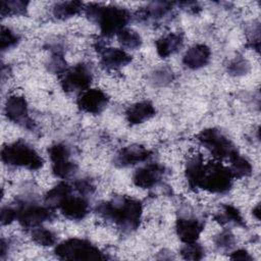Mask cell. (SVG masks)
Returning <instances> with one entry per match:
<instances>
[{
  "label": "cell",
  "instance_id": "obj_10",
  "mask_svg": "<svg viewBox=\"0 0 261 261\" xmlns=\"http://www.w3.org/2000/svg\"><path fill=\"white\" fill-rule=\"evenodd\" d=\"M6 117L17 124H21L27 128H34V123L29 116L28 103L24 97L12 95L7 98L4 106Z\"/></svg>",
  "mask_w": 261,
  "mask_h": 261
},
{
  "label": "cell",
  "instance_id": "obj_34",
  "mask_svg": "<svg viewBox=\"0 0 261 261\" xmlns=\"http://www.w3.org/2000/svg\"><path fill=\"white\" fill-rule=\"evenodd\" d=\"M48 68L51 72H54V73H57L60 75L67 69L65 60L63 59L62 55L59 52H56L52 55V57L48 63Z\"/></svg>",
  "mask_w": 261,
  "mask_h": 261
},
{
  "label": "cell",
  "instance_id": "obj_32",
  "mask_svg": "<svg viewBox=\"0 0 261 261\" xmlns=\"http://www.w3.org/2000/svg\"><path fill=\"white\" fill-rule=\"evenodd\" d=\"M249 62L242 57H236L228 65V71L233 75L246 74L249 71Z\"/></svg>",
  "mask_w": 261,
  "mask_h": 261
},
{
  "label": "cell",
  "instance_id": "obj_33",
  "mask_svg": "<svg viewBox=\"0 0 261 261\" xmlns=\"http://www.w3.org/2000/svg\"><path fill=\"white\" fill-rule=\"evenodd\" d=\"M215 245L219 250H230L234 244V237L229 230L220 232L215 238Z\"/></svg>",
  "mask_w": 261,
  "mask_h": 261
},
{
  "label": "cell",
  "instance_id": "obj_28",
  "mask_svg": "<svg viewBox=\"0 0 261 261\" xmlns=\"http://www.w3.org/2000/svg\"><path fill=\"white\" fill-rule=\"evenodd\" d=\"M48 154L51 163L67 160L70 157V149L63 143H56L49 147Z\"/></svg>",
  "mask_w": 261,
  "mask_h": 261
},
{
  "label": "cell",
  "instance_id": "obj_8",
  "mask_svg": "<svg viewBox=\"0 0 261 261\" xmlns=\"http://www.w3.org/2000/svg\"><path fill=\"white\" fill-rule=\"evenodd\" d=\"M94 79L93 68L89 63L81 62L67 68L60 75V85L66 93H82L89 89Z\"/></svg>",
  "mask_w": 261,
  "mask_h": 261
},
{
  "label": "cell",
  "instance_id": "obj_18",
  "mask_svg": "<svg viewBox=\"0 0 261 261\" xmlns=\"http://www.w3.org/2000/svg\"><path fill=\"white\" fill-rule=\"evenodd\" d=\"M155 113L156 109L150 101H141L126 109L125 117L130 124H140L152 118Z\"/></svg>",
  "mask_w": 261,
  "mask_h": 261
},
{
  "label": "cell",
  "instance_id": "obj_23",
  "mask_svg": "<svg viewBox=\"0 0 261 261\" xmlns=\"http://www.w3.org/2000/svg\"><path fill=\"white\" fill-rule=\"evenodd\" d=\"M229 161H230L229 169L234 178L246 177L252 173V165L240 153H237L236 155H233L229 159Z\"/></svg>",
  "mask_w": 261,
  "mask_h": 261
},
{
  "label": "cell",
  "instance_id": "obj_17",
  "mask_svg": "<svg viewBox=\"0 0 261 261\" xmlns=\"http://www.w3.org/2000/svg\"><path fill=\"white\" fill-rule=\"evenodd\" d=\"M211 58V50L204 44H196L185 53L182 63L191 69H199L206 66Z\"/></svg>",
  "mask_w": 261,
  "mask_h": 261
},
{
  "label": "cell",
  "instance_id": "obj_27",
  "mask_svg": "<svg viewBox=\"0 0 261 261\" xmlns=\"http://www.w3.org/2000/svg\"><path fill=\"white\" fill-rule=\"evenodd\" d=\"M51 164H52L53 174L56 177H59V178H62V179H66V178L72 176L77 170L76 164L73 163L72 161H70L69 159L59 161V162H55V163H51Z\"/></svg>",
  "mask_w": 261,
  "mask_h": 261
},
{
  "label": "cell",
  "instance_id": "obj_30",
  "mask_svg": "<svg viewBox=\"0 0 261 261\" xmlns=\"http://www.w3.org/2000/svg\"><path fill=\"white\" fill-rule=\"evenodd\" d=\"M180 255L187 260H200L204 256V249L201 245L195 243L185 244L180 250Z\"/></svg>",
  "mask_w": 261,
  "mask_h": 261
},
{
  "label": "cell",
  "instance_id": "obj_25",
  "mask_svg": "<svg viewBox=\"0 0 261 261\" xmlns=\"http://www.w3.org/2000/svg\"><path fill=\"white\" fill-rule=\"evenodd\" d=\"M117 39L119 44L126 49L135 50L138 49L142 45V39L141 36L132 29H124L122 30L118 35Z\"/></svg>",
  "mask_w": 261,
  "mask_h": 261
},
{
  "label": "cell",
  "instance_id": "obj_9",
  "mask_svg": "<svg viewBox=\"0 0 261 261\" xmlns=\"http://www.w3.org/2000/svg\"><path fill=\"white\" fill-rule=\"evenodd\" d=\"M55 216L54 208L36 204V203H21L16 208V220L24 228L33 229L40 226L43 222L53 219Z\"/></svg>",
  "mask_w": 261,
  "mask_h": 261
},
{
  "label": "cell",
  "instance_id": "obj_14",
  "mask_svg": "<svg viewBox=\"0 0 261 261\" xmlns=\"http://www.w3.org/2000/svg\"><path fill=\"white\" fill-rule=\"evenodd\" d=\"M152 152L141 145H129L120 149L115 157L114 164L118 167H128L151 158Z\"/></svg>",
  "mask_w": 261,
  "mask_h": 261
},
{
  "label": "cell",
  "instance_id": "obj_15",
  "mask_svg": "<svg viewBox=\"0 0 261 261\" xmlns=\"http://www.w3.org/2000/svg\"><path fill=\"white\" fill-rule=\"evenodd\" d=\"M100 54V63L107 69H118L132 61V56L122 49L104 47L101 44L96 45Z\"/></svg>",
  "mask_w": 261,
  "mask_h": 261
},
{
  "label": "cell",
  "instance_id": "obj_12",
  "mask_svg": "<svg viewBox=\"0 0 261 261\" xmlns=\"http://www.w3.org/2000/svg\"><path fill=\"white\" fill-rule=\"evenodd\" d=\"M108 96L99 89H88L79 94L76 99L77 107L90 114L101 113L108 105Z\"/></svg>",
  "mask_w": 261,
  "mask_h": 261
},
{
  "label": "cell",
  "instance_id": "obj_36",
  "mask_svg": "<svg viewBox=\"0 0 261 261\" xmlns=\"http://www.w3.org/2000/svg\"><path fill=\"white\" fill-rule=\"evenodd\" d=\"M14 219H16V208H12V207H9V206L2 207V209H1V223H2V225L9 224Z\"/></svg>",
  "mask_w": 261,
  "mask_h": 261
},
{
  "label": "cell",
  "instance_id": "obj_19",
  "mask_svg": "<svg viewBox=\"0 0 261 261\" xmlns=\"http://www.w3.org/2000/svg\"><path fill=\"white\" fill-rule=\"evenodd\" d=\"M156 51L161 58H167L176 53L184 44V37L181 34L170 33L156 41Z\"/></svg>",
  "mask_w": 261,
  "mask_h": 261
},
{
  "label": "cell",
  "instance_id": "obj_29",
  "mask_svg": "<svg viewBox=\"0 0 261 261\" xmlns=\"http://www.w3.org/2000/svg\"><path fill=\"white\" fill-rule=\"evenodd\" d=\"M173 80V72L168 66H161L151 74V82L156 86H166Z\"/></svg>",
  "mask_w": 261,
  "mask_h": 261
},
{
  "label": "cell",
  "instance_id": "obj_16",
  "mask_svg": "<svg viewBox=\"0 0 261 261\" xmlns=\"http://www.w3.org/2000/svg\"><path fill=\"white\" fill-rule=\"evenodd\" d=\"M203 228L204 223L193 217H179L175 223L176 234L185 244L195 243L199 239Z\"/></svg>",
  "mask_w": 261,
  "mask_h": 261
},
{
  "label": "cell",
  "instance_id": "obj_1",
  "mask_svg": "<svg viewBox=\"0 0 261 261\" xmlns=\"http://www.w3.org/2000/svg\"><path fill=\"white\" fill-rule=\"evenodd\" d=\"M96 213L105 220L114 223L124 232L136 230L141 222L143 205L134 198L118 196L96 207Z\"/></svg>",
  "mask_w": 261,
  "mask_h": 261
},
{
  "label": "cell",
  "instance_id": "obj_2",
  "mask_svg": "<svg viewBox=\"0 0 261 261\" xmlns=\"http://www.w3.org/2000/svg\"><path fill=\"white\" fill-rule=\"evenodd\" d=\"M73 186L67 182H60L51 189L45 196V202L52 208H57L60 212L71 220L84 219L90 211L87 197L72 194Z\"/></svg>",
  "mask_w": 261,
  "mask_h": 261
},
{
  "label": "cell",
  "instance_id": "obj_35",
  "mask_svg": "<svg viewBox=\"0 0 261 261\" xmlns=\"http://www.w3.org/2000/svg\"><path fill=\"white\" fill-rule=\"evenodd\" d=\"M73 189L82 196H89L92 195L95 191V187L92 184L91 180L83 178V179H79L76 181H74L73 184Z\"/></svg>",
  "mask_w": 261,
  "mask_h": 261
},
{
  "label": "cell",
  "instance_id": "obj_21",
  "mask_svg": "<svg viewBox=\"0 0 261 261\" xmlns=\"http://www.w3.org/2000/svg\"><path fill=\"white\" fill-rule=\"evenodd\" d=\"M84 9L85 5L81 1H63L54 5L53 15L57 19H67L76 15Z\"/></svg>",
  "mask_w": 261,
  "mask_h": 261
},
{
  "label": "cell",
  "instance_id": "obj_31",
  "mask_svg": "<svg viewBox=\"0 0 261 261\" xmlns=\"http://www.w3.org/2000/svg\"><path fill=\"white\" fill-rule=\"evenodd\" d=\"M19 41L18 35L12 32L9 28L2 25L1 28V38H0V48L1 51L8 50L14 47Z\"/></svg>",
  "mask_w": 261,
  "mask_h": 261
},
{
  "label": "cell",
  "instance_id": "obj_13",
  "mask_svg": "<svg viewBox=\"0 0 261 261\" xmlns=\"http://www.w3.org/2000/svg\"><path fill=\"white\" fill-rule=\"evenodd\" d=\"M165 167L159 163H149L138 168L134 175V184L142 189H151L157 186L163 178Z\"/></svg>",
  "mask_w": 261,
  "mask_h": 261
},
{
  "label": "cell",
  "instance_id": "obj_11",
  "mask_svg": "<svg viewBox=\"0 0 261 261\" xmlns=\"http://www.w3.org/2000/svg\"><path fill=\"white\" fill-rule=\"evenodd\" d=\"M174 3L167 1H155L149 3L146 7L142 8L137 18L140 21L147 23H159L168 20L173 14Z\"/></svg>",
  "mask_w": 261,
  "mask_h": 261
},
{
  "label": "cell",
  "instance_id": "obj_26",
  "mask_svg": "<svg viewBox=\"0 0 261 261\" xmlns=\"http://www.w3.org/2000/svg\"><path fill=\"white\" fill-rule=\"evenodd\" d=\"M29 2L21 0H2L1 1V16L8 15H21L27 11Z\"/></svg>",
  "mask_w": 261,
  "mask_h": 261
},
{
  "label": "cell",
  "instance_id": "obj_37",
  "mask_svg": "<svg viewBox=\"0 0 261 261\" xmlns=\"http://www.w3.org/2000/svg\"><path fill=\"white\" fill-rule=\"evenodd\" d=\"M230 259L232 260H241V261H252V257L251 255L246 251V250H243V249H240V250H237L234 252L231 253V255L229 256Z\"/></svg>",
  "mask_w": 261,
  "mask_h": 261
},
{
  "label": "cell",
  "instance_id": "obj_7",
  "mask_svg": "<svg viewBox=\"0 0 261 261\" xmlns=\"http://www.w3.org/2000/svg\"><path fill=\"white\" fill-rule=\"evenodd\" d=\"M198 141L218 160L230 159L238 152L232 142L217 128L203 129L198 136Z\"/></svg>",
  "mask_w": 261,
  "mask_h": 261
},
{
  "label": "cell",
  "instance_id": "obj_3",
  "mask_svg": "<svg viewBox=\"0 0 261 261\" xmlns=\"http://www.w3.org/2000/svg\"><path fill=\"white\" fill-rule=\"evenodd\" d=\"M84 10L88 18L99 25L101 35L106 38L117 36L125 29L132 17L126 8L115 5L90 3Z\"/></svg>",
  "mask_w": 261,
  "mask_h": 261
},
{
  "label": "cell",
  "instance_id": "obj_22",
  "mask_svg": "<svg viewBox=\"0 0 261 261\" xmlns=\"http://www.w3.org/2000/svg\"><path fill=\"white\" fill-rule=\"evenodd\" d=\"M215 219L221 224H234L245 225L244 219L239 210L231 205H223L221 212L215 215Z\"/></svg>",
  "mask_w": 261,
  "mask_h": 261
},
{
  "label": "cell",
  "instance_id": "obj_4",
  "mask_svg": "<svg viewBox=\"0 0 261 261\" xmlns=\"http://www.w3.org/2000/svg\"><path fill=\"white\" fill-rule=\"evenodd\" d=\"M1 160L8 166L38 170L43 166V158L27 142L18 140L1 149Z\"/></svg>",
  "mask_w": 261,
  "mask_h": 261
},
{
  "label": "cell",
  "instance_id": "obj_5",
  "mask_svg": "<svg viewBox=\"0 0 261 261\" xmlns=\"http://www.w3.org/2000/svg\"><path fill=\"white\" fill-rule=\"evenodd\" d=\"M233 175L229 167L219 161L204 163L197 189H202L213 194L227 193L233 184Z\"/></svg>",
  "mask_w": 261,
  "mask_h": 261
},
{
  "label": "cell",
  "instance_id": "obj_38",
  "mask_svg": "<svg viewBox=\"0 0 261 261\" xmlns=\"http://www.w3.org/2000/svg\"><path fill=\"white\" fill-rule=\"evenodd\" d=\"M258 211H259V205H257L256 208H255V210H254V214H256V217H257V218H259V212H258Z\"/></svg>",
  "mask_w": 261,
  "mask_h": 261
},
{
  "label": "cell",
  "instance_id": "obj_24",
  "mask_svg": "<svg viewBox=\"0 0 261 261\" xmlns=\"http://www.w3.org/2000/svg\"><path fill=\"white\" fill-rule=\"evenodd\" d=\"M31 236L36 244L44 247H51L57 242L56 234L52 230L42 227L41 225L33 228Z\"/></svg>",
  "mask_w": 261,
  "mask_h": 261
},
{
  "label": "cell",
  "instance_id": "obj_20",
  "mask_svg": "<svg viewBox=\"0 0 261 261\" xmlns=\"http://www.w3.org/2000/svg\"><path fill=\"white\" fill-rule=\"evenodd\" d=\"M204 159L202 155H194L187 163L186 166V178L191 189H197L201 177L202 169L204 166Z\"/></svg>",
  "mask_w": 261,
  "mask_h": 261
},
{
  "label": "cell",
  "instance_id": "obj_6",
  "mask_svg": "<svg viewBox=\"0 0 261 261\" xmlns=\"http://www.w3.org/2000/svg\"><path fill=\"white\" fill-rule=\"evenodd\" d=\"M62 260H105L108 257L98 247L83 239H68L58 244L54 250Z\"/></svg>",
  "mask_w": 261,
  "mask_h": 261
}]
</instances>
